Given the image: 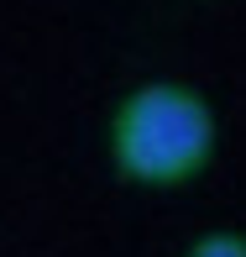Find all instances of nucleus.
<instances>
[{"instance_id":"nucleus-1","label":"nucleus","mask_w":246,"mask_h":257,"mask_svg":"<svg viewBox=\"0 0 246 257\" xmlns=\"http://www.w3.org/2000/svg\"><path fill=\"white\" fill-rule=\"evenodd\" d=\"M220 147L215 105L194 84L147 79L110 115V163L136 189H183L204 179Z\"/></svg>"},{"instance_id":"nucleus-2","label":"nucleus","mask_w":246,"mask_h":257,"mask_svg":"<svg viewBox=\"0 0 246 257\" xmlns=\"http://www.w3.org/2000/svg\"><path fill=\"white\" fill-rule=\"evenodd\" d=\"M183 257H246V236L241 231H204L189 241Z\"/></svg>"}]
</instances>
